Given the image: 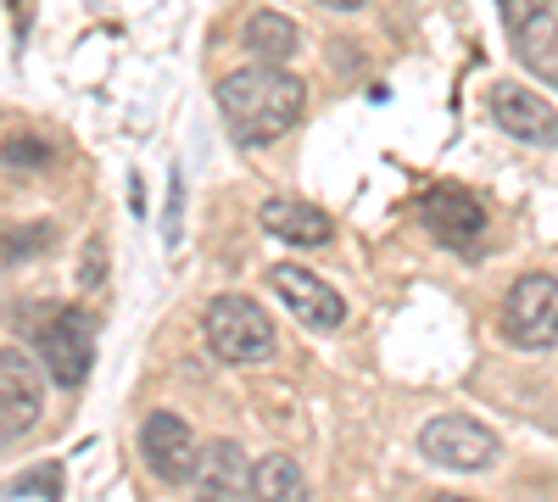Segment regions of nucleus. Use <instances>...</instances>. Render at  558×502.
I'll use <instances>...</instances> for the list:
<instances>
[{"label": "nucleus", "mask_w": 558, "mask_h": 502, "mask_svg": "<svg viewBox=\"0 0 558 502\" xmlns=\"http://www.w3.org/2000/svg\"><path fill=\"white\" fill-rule=\"evenodd\" d=\"M302 107H307V84L274 62H252V68H235L223 73L218 84V112H223V128L229 140L257 151V146H274L279 134H291L302 123Z\"/></svg>", "instance_id": "f257e3e1"}, {"label": "nucleus", "mask_w": 558, "mask_h": 502, "mask_svg": "<svg viewBox=\"0 0 558 502\" xmlns=\"http://www.w3.org/2000/svg\"><path fill=\"white\" fill-rule=\"evenodd\" d=\"M202 335L218 363H263L274 352V325L252 296H213L202 313Z\"/></svg>", "instance_id": "f03ea898"}, {"label": "nucleus", "mask_w": 558, "mask_h": 502, "mask_svg": "<svg viewBox=\"0 0 558 502\" xmlns=\"http://www.w3.org/2000/svg\"><path fill=\"white\" fill-rule=\"evenodd\" d=\"M39 363L62 391H78L89 380V363H96V325H89L84 307H57L45 325L34 330Z\"/></svg>", "instance_id": "7ed1b4c3"}, {"label": "nucleus", "mask_w": 558, "mask_h": 502, "mask_svg": "<svg viewBox=\"0 0 558 502\" xmlns=\"http://www.w3.org/2000/svg\"><path fill=\"white\" fill-rule=\"evenodd\" d=\"M418 452L441 469H458V475H481L497 464V436L481 425V419H463V414H441L418 430Z\"/></svg>", "instance_id": "20e7f679"}, {"label": "nucleus", "mask_w": 558, "mask_h": 502, "mask_svg": "<svg viewBox=\"0 0 558 502\" xmlns=\"http://www.w3.org/2000/svg\"><path fill=\"white\" fill-rule=\"evenodd\" d=\"M502 330L514 346H558V280L553 273H525V280H514V291H508L502 302Z\"/></svg>", "instance_id": "39448f33"}, {"label": "nucleus", "mask_w": 558, "mask_h": 502, "mask_svg": "<svg viewBox=\"0 0 558 502\" xmlns=\"http://www.w3.org/2000/svg\"><path fill=\"white\" fill-rule=\"evenodd\" d=\"M418 223H425L441 246H452L463 257H475L481 241H486V207L458 185H430L425 196H418Z\"/></svg>", "instance_id": "423d86ee"}, {"label": "nucleus", "mask_w": 558, "mask_h": 502, "mask_svg": "<svg viewBox=\"0 0 558 502\" xmlns=\"http://www.w3.org/2000/svg\"><path fill=\"white\" fill-rule=\"evenodd\" d=\"M140 458L151 464L157 480L191 486L196 458H202V441H196L191 419H179V414H168V407H157V414H146V425H140Z\"/></svg>", "instance_id": "0eeeda50"}, {"label": "nucleus", "mask_w": 558, "mask_h": 502, "mask_svg": "<svg viewBox=\"0 0 558 502\" xmlns=\"http://www.w3.org/2000/svg\"><path fill=\"white\" fill-rule=\"evenodd\" d=\"M268 285H274V296L286 302L307 330H336L341 318H347L341 291H336V285H324L318 273L302 268V262H274V268H268Z\"/></svg>", "instance_id": "6e6552de"}, {"label": "nucleus", "mask_w": 558, "mask_h": 502, "mask_svg": "<svg viewBox=\"0 0 558 502\" xmlns=\"http://www.w3.org/2000/svg\"><path fill=\"white\" fill-rule=\"evenodd\" d=\"M45 363H34L17 346H0V436H23L39 419L45 402Z\"/></svg>", "instance_id": "1a4fd4ad"}, {"label": "nucleus", "mask_w": 558, "mask_h": 502, "mask_svg": "<svg viewBox=\"0 0 558 502\" xmlns=\"http://www.w3.org/2000/svg\"><path fill=\"white\" fill-rule=\"evenodd\" d=\"M191 497L196 502H252V458L235 441H207L196 475H191Z\"/></svg>", "instance_id": "9d476101"}, {"label": "nucleus", "mask_w": 558, "mask_h": 502, "mask_svg": "<svg viewBox=\"0 0 558 502\" xmlns=\"http://www.w3.org/2000/svg\"><path fill=\"white\" fill-rule=\"evenodd\" d=\"M492 123L525 146H558V112L525 84H492Z\"/></svg>", "instance_id": "9b49d317"}, {"label": "nucleus", "mask_w": 558, "mask_h": 502, "mask_svg": "<svg viewBox=\"0 0 558 502\" xmlns=\"http://www.w3.org/2000/svg\"><path fill=\"white\" fill-rule=\"evenodd\" d=\"M257 223H263L274 241H286V246H330V241H336V218L318 212L313 201H296V196L263 201Z\"/></svg>", "instance_id": "f8f14e48"}, {"label": "nucleus", "mask_w": 558, "mask_h": 502, "mask_svg": "<svg viewBox=\"0 0 558 502\" xmlns=\"http://www.w3.org/2000/svg\"><path fill=\"white\" fill-rule=\"evenodd\" d=\"M514 57L558 89V7H547L542 17H531L525 28H514Z\"/></svg>", "instance_id": "ddd939ff"}, {"label": "nucleus", "mask_w": 558, "mask_h": 502, "mask_svg": "<svg viewBox=\"0 0 558 502\" xmlns=\"http://www.w3.org/2000/svg\"><path fill=\"white\" fill-rule=\"evenodd\" d=\"M241 39H246V51L257 57V62H291L296 57V23L286 17V12H252L246 17V28H241Z\"/></svg>", "instance_id": "4468645a"}, {"label": "nucleus", "mask_w": 558, "mask_h": 502, "mask_svg": "<svg viewBox=\"0 0 558 502\" xmlns=\"http://www.w3.org/2000/svg\"><path fill=\"white\" fill-rule=\"evenodd\" d=\"M252 502H307V475L286 452H268L252 464Z\"/></svg>", "instance_id": "2eb2a0df"}, {"label": "nucleus", "mask_w": 558, "mask_h": 502, "mask_svg": "<svg viewBox=\"0 0 558 502\" xmlns=\"http://www.w3.org/2000/svg\"><path fill=\"white\" fill-rule=\"evenodd\" d=\"M39 252H51V223H28V230L0 235V262H23V257H39Z\"/></svg>", "instance_id": "dca6fc26"}, {"label": "nucleus", "mask_w": 558, "mask_h": 502, "mask_svg": "<svg viewBox=\"0 0 558 502\" xmlns=\"http://www.w3.org/2000/svg\"><path fill=\"white\" fill-rule=\"evenodd\" d=\"M0 162L7 168H51V146L34 140V134H17V140L0 146Z\"/></svg>", "instance_id": "f3484780"}, {"label": "nucleus", "mask_w": 558, "mask_h": 502, "mask_svg": "<svg viewBox=\"0 0 558 502\" xmlns=\"http://www.w3.org/2000/svg\"><path fill=\"white\" fill-rule=\"evenodd\" d=\"M553 7V0H497V17H502V28L514 34V28H525L531 17H542Z\"/></svg>", "instance_id": "a211bd4d"}, {"label": "nucleus", "mask_w": 558, "mask_h": 502, "mask_svg": "<svg viewBox=\"0 0 558 502\" xmlns=\"http://www.w3.org/2000/svg\"><path fill=\"white\" fill-rule=\"evenodd\" d=\"M318 7H330V12H357L363 0H318Z\"/></svg>", "instance_id": "6ab92c4d"}, {"label": "nucleus", "mask_w": 558, "mask_h": 502, "mask_svg": "<svg viewBox=\"0 0 558 502\" xmlns=\"http://www.w3.org/2000/svg\"><path fill=\"white\" fill-rule=\"evenodd\" d=\"M430 502H475V497H430Z\"/></svg>", "instance_id": "aec40b11"}]
</instances>
